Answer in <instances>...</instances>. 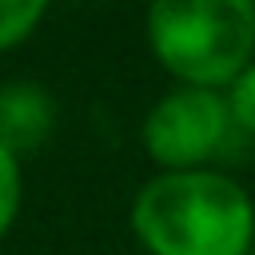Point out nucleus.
I'll return each instance as SVG.
<instances>
[{
    "label": "nucleus",
    "instance_id": "obj_6",
    "mask_svg": "<svg viewBox=\"0 0 255 255\" xmlns=\"http://www.w3.org/2000/svg\"><path fill=\"white\" fill-rule=\"evenodd\" d=\"M227 108H231V120L239 131L255 135V60L239 72V80L227 88Z\"/></svg>",
    "mask_w": 255,
    "mask_h": 255
},
{
    "label": "nucleus",
    "instance_id": "obj_5",
    "mask_svg": "<svg viewBox=\"0 0 255 255\" xmlns=\"http://www.w3.org/2000/svg\"><path fill=\"white\" fill-rule=\"evenodd\" d=\"M48 4L44 0H0V52L28 40L32 28L44 20Z\"/></svg>",
    "mask_w": 255,
    "mask_h": 255
},
{
    "label": "nucleus",
    "instance_id": "obj_1",
    "mask_svg": "<svg viewBox=\"0 0 255 255\" xmlns=\"http://www.w3.org/2000/svg\"><path fill=\"white\" fill-rule=\"evenodd\" d=\"M131 231L151 255H247L255 203L223 171H163L139 187Z\"/></svg>",
    "mask_w": 255,
    "mask_h": 255
},
{
    "label": "nucleus",
    "instance_id": "obj_4",
    "mask_svg": "<svg viewBox=\"0 0 255 255\" xmlns=\"http://www.w3.org/2000/svg\"><path fill=\"white\" fill-rule=\"evenodd\" d=\"M52 131V96L32 80H16L0 88V143L20 155L48 139Z\"/></svg>",
    "mask_w": 255,
    "mask_h": 255
},
{
    "label": "nucleus",
    "instance_id": "obj_7",
    "mask_svg": "<svg viewBox=\"0 0 255 255\" xmlns=\"http://www.w3.org/2000/svg\"><path fill=\"white\" fill-rule=\"evenodd\" d=\"M20 211V159L0 143V235L12 227Z\"/></svg>",
    "mask_w": 255,
    "mask_h": 255
},
{
    "label": "nucleus",
    "instance_id": "obj_2",
    "mask_svg": "<svg viewBox=\"0 0 255 255\" xmlns=\"http://www.w3.org/2000/svg\"><path fill=\"white\" fill-rule=\"evenodd\" d=\"M147 44L187 88H231L255 52V4L159 0L147 8Z\"/></svg>",
    "mask_w": 255,
    "mask_h": 255
},
{
    "label": "nucleus",
    "instance_id": "obj_3",
    "mask_svg": "<svg viewBox=\"0 0 255 255\" xmlns=\"http://www.w3.org/2000/svg\"><path fill=\"white\" fill-rule=\"evenodd\" d=\"M235 131L227 96L215 88H171L143 120V147L163 171H195L227 147Z\"/></svg>",
    "mask_w": 255,
    "mask_h": 255
}]
</instances>
